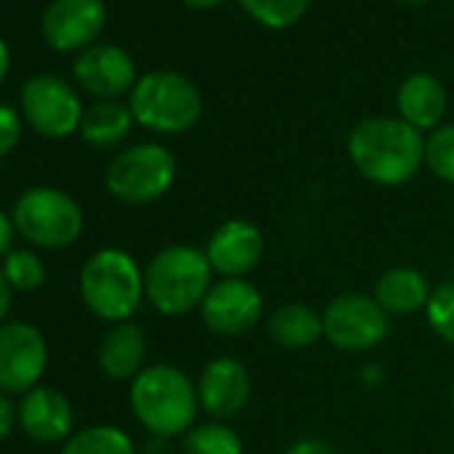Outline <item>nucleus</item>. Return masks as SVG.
Segmentation results:
<instances>
[{
    "label": "nucleus",
    "instance_id": "nucleus-10",
    "mask_svg": "<svg viewBox=\"0 0 454 454\" xmlns=\"http://www.w3.org/2000/svg\"><path fill=\"white\" fill-rule=\"evenodd\" d=\"M49 366V342L30 321L0 324V393L25 395L41 385Z\"/></svg>",
    "mask_w": 454,
    "mask_h": 454
},
{
    "label": "nucleus",
    "instance_id": "nucleus-4",
    "mask_svg": "<svg viewBox=\"0 0 454 454\" xmlns=\"http://www.w3.org/2000/svg\"><path fill=\"white\" fill-rule=\"evenodd\" d=\"M214 284V270L203 249L171 244L145 268V300L160 316L176 318L200 308Z\"/></svg>",
    "mask_w": 454,
    "mask_h": 454
},
{
    "label": "nucleus",
    "instance_id": "nucleus-30",
    "mask_svg": "<svg viewBox=\"0 0 454 454\" xmlns=\"http://www.w3.org/2000/svg\"><path fill=\"white\" fill-rule=\"evenodd\" d=\"M284 454H340V451L324 438H300Z\"/></svg>",
    "mask_w": 454,
    "mask_h": 454
},
{
    "label": "nucleus",
    "instance_id": "nucleus-23",
    "mask_svg": "<svg viewBox=\"0 0 454 454\" xmlns=\"http://www.w3.org/2000/svg\"><path fill=\"white\" fill-rule=\"evenodd\" d=\"M182 454H244L241 435L222 419L195 422L179 441Z\"/></svg>",
    "mask_w": 454,
    "mask_h": 454
},
{
    "label": "nucleus",
    "instance_id": "nucleus-18",
    "mask_svg": "<svg viewBox=\"0 0 454 454\" xmlns=\"http://www.w3.org/2000/svg\"><path fill=\"white\" fill-rule=\"evenodd\" d=\"M147 337L134 321L113 324L97 350V364L105 377L115 382L134 380L147 364Z\"/></svg>",
    "mask_w": 454,
    "mask_h": 454
},
{
    "label": "nucleus",
    "instance_id": "nucleus-19",
    "mask_svg": "<svg viewBox=\"0 0 454 454\" xmlns=\"http://www.w3.org/2000/svg\"><path fill=\"white\" fill-rule=\"evenodd\" d=\"M430 292L433 286L422 270L411 265H393L377 278L372 297L387 316H414L419 310L425 313Z\"/></svg>",
    "mask_w": 454,
    "mask_h": 454
},
{
    "label": "nucleus",
    "instance_id": "nucleus-28",
    "mask_svg": "<svg viewBox=\"0 0 454 454\" xmlns=\"http://www.w3.org/2000/svg\"><path fill=\"white\" fill-rule=\"evenodd\" d=\"M20 139H22V115L12 105L0 102V158L12 155Z\"/></svg>",
    "mask_w": 454,
    "mask_h": 454
},
{
    "label": "nucleus",
    "instance_id": "nucleus-14",
    "mask_svg": "<svg viewBox=\"0 0 454 454\" xmlns=\"http://www.w3.org/2000/svg\"><path fill=\"white\" fill-rule=\"evenodd\" d=\"M195 390L200 411H206L211 419L227 422L244 411L252 395V377L239 358L216 356L200 369Z\"/></svg>",
    "mask_w": 454,
    "mask_h": 454
},
{
    "label": "nucleus",
    "instance_id": "nucleus-15",
    "mask_svg": "<svg viewBox=\"0 0 454 454\" xmlns=\"http://www.w3.org/2000/svg\"><path fill=\"white\" fill-rule=\"evenodd\" d=\"M73 78L86 94L97 97V102L131 94L139 81L131 54L113 43H99L81 51L73 62Z\"/></svg>",
    "mask_w": 454,
    "mask_h": 454
},
{
    "label": "nucleus",
    "instance_id": "nucleus-25",
    "mask_svg": "<svg viewBox=\"0 0 454 454\" xmlns=\"http://www.w3.org/2000/svg\"><path fill=\"white\" fill-rule=\"evenodd\" d=\"M0 268L14 292H35L46 284V265L33 249H12Z\"/></svg>",
    "mask_w": 454,
    "mask_h": 454
},
{
    "label": "nucleus",
    "instance_id": "nucleus-20",
    "mask_svg": "<svg viewBox=\"0 0 454 454\" xmlns=\"http://www.w3.org/2000/svg\"><path fill=\"white\" fill-rule=\"evenodd\" d=\"M268 337L284 350H308L324 340V318L305 302H286L270 313Z\"/></svg>",
    "mask_w": 454,
    "mask_h": 454
},
{
    "label": "nucleus",
    "instance_id": "nucleus-31",
    "mask_svg": "<svg viewBox=\"0 0 454 454\" xmlns=\"http://www.w3.org/2000/svg\"><path fill=\"white\" fill-rule=\"evenodd\" d=\"M14 233H17V227H14L12 214H6L4 208H0V257H6L12 252Z\"/></svg>",
    "mask_w": 454,
    "mask_h": 454
},
{
    "label": "nucleus",
    "instance_id": "nucleus-37",
    "mask_svg": "<svg viewBox=\"0 0 454 454\" xmlns=\"http://www.w3.org/2000/svg\"><path fill=\"white\" fill-rule=\"evenodd\" d=\"M451 265H454V254H451Z\"/></svg>",
    "mask_w": 454,
    "mask_h": 454
},
{
    "label": "nucleus",
    "instance_id": "nucleus-34",
    "mask_svg": "<svg viewBox=\"0 0 454 454\" xmlns=\"http://www.w3.org/2000/svg\"><path fill=\"white\" fill-rule=\"evenodd\" d=\"M182 4L187 9H216V6L224 4V0H182Z\"/></svg>",
    "mask_w": 454,
    "mask_h": 454
},
{
    "label": "nucleus",
    "instance_id": "nucleus-33",
    "mask_svg": "<svg viewBox=\"0 0 454 454\" xmlns=\"http://www.w3.org/2000/svg\"><path fill=\"white\" fill-rule=\"evenodd\" d=\"M9 67H12V54H9V46H6V41L0 38V83L6 81V75H9Z\"/></svg>",
    "mask_w": 454,
    "mask_h": 454
},
{
    "label": "nucleus",
    "instance_id": "nucleus-5",
    "mask_svg": "<svg viewBox=\"0 0 454 454\" xmlns=\"http://www.w3.org/2000/svg\"><path fill=\"white\" fill-rule=\"evenodd\" d=\"M134 121L155 134H184L203 115L198 86L182 73L155 70L137 81L129 97Z\"/></svg>",
    "mask_w": 454,
    "mask_h": 454
},
{
    "label": "nucleus",
    "instance_id": "nucleus-13",
    "mask_svg": "<svg viewBox=\"0 0 454 454\" xmlns=\"http://www.w3.org/2000/svg\"><path fill=\"white\" fill-rule=\"evenodd\" d=\"M102 0H51L41 17V33L54 51H86L105 30Z\"/></svg>",
    "mask_w": 454,
    "mask_h": 454
},
{
    "label": "nucleus",
    "instance_id": "nucleus-7",
    "mask_svg": "<svg viewBox=\"0 0 454 454\" xmlns=\"http://www.w3.org/2000/svg\"><path fill=\"white\" fill-rule=\"evenodd\" d=\"M176 179V160L158 142H137L121 150L105 171L107 192L126 206H147L160 200Z\"/></svg>",
    "mask_w": 454,
    "mask_h": 454
},
{
    "label": "nucleus",
    "instance_id": "nucleus-16",
    "mask_svg": "<svg viewBox=\"0 0 454 454\" xmlns=\"http://www.w3.org/2000/svg\"><path fill=\"white\" fill-rule=\"evenodd\" d=\"M20 430L38 443H65L75 433V409L65 393L35 385L17 403Z\"/></svg>",
    "mask_w": 454,
    "mask_h": 454
},
{
    "label": "nucleus",
    "instance_id": "nucleus-9",
    "mask_svg": "<svg viewBox=\"0 0 454 454\" xmlns=\"http://www.w3.org/2000/svg\"><path fill=\"white\" fill-rule=\"evenodd\" d=\"M22 118L49 139H67L81 131L83 102L78 91L57 75H35L22 89Z\"/></svg>",
    "mask_w": 454,
    "mask_h": 454
},
{
    "label": "nucleus",
    "instance_id": "nucleus-8",
    "mask_svg": "<svg viewBox=\"0 0 454 454\" xmlns=\"http://www.w3.org/2000/svg\"><path fill=\"white\" fill-rule=\"evenodd\" d=\"M324 340L342 353H366L382 345L390 334V316L372 294H337L321 313Z\"/></svg>",
    "mask_w": 454,
    "mask_h": 454
},
{
    "label": "nucleus",
    "instance_id": "nucleus-17",
    "mask_svg": "<svg viewBox=\"0 0 454 454\" xmlns=\"http://www.w3.org/2000/svg\"><path fill=\"white\" fill-rule=\"evenodd\" d=\"M395 107H398L401 121H406L409 126L425 134L441 126L446 107H449V97H446L443 83L435 75L411 73L401 81L395 91Z\"/></svg>",
    "mask_w": 454,
    "mask_h": 454
},
{
    "label": "nucleus",
    "instance_id": "nucleus-35",
    "mask_svg": "<svg viewBox=\"0 0 454 454\" xmlns=\"http://www.w3.org/2000/svg\"><path fill=\"white\" fill-rule=\"evenodd\" d=\"M398 4H406V6H422V4H430V0H398Z\"/></svg>",
    "mask_w": 454,
    "mask_h": 454
},
{
    "label": "nucleus",
    "instance_id": "nucleus-12",
    "mask_svg": "<svg viewBox=\"0 0 454 454\" xmlns=\"http://www.w3.org/2000/svg\"><path fill=\"white\" fill-rule=\"evenodd\" d=\"M265 239L262 231L244 216H231L219 222L206 247L203 254L219 278H247L262 260Z\"/></svg>",
    "mask_w": 454,
    "mask_h": 454
},
{
    "label": "nucleus",
    "instance_id": "nucleus-11",
    "mask_svg": "<svg viewBox=\"0 0 454 454\" xmlns=\"http://www.w3.org/2000/svg\"><path fill=\"white\" fill-rule=\"evenodd\" d=\"M265 313V297L249 278H216L206 292L198 316L219 337H241L252 332Z\"/></svg>",
    "mask_w": 454,
    "mask_h": 454
},
{
    "label": "nucleus",
    "instance_id": "nucleus-21",
    "mask_svg": "<svg viewBox=\"0 0 454 454\" xmlns=\"http://www.w3.org/2000/svg\"><path fill=\"white\" fill-rule=\"evenodd\" d=\"M134 115L131 107L118 102V99H102L94 102L91 107H86L83 121H81V137L86 145L97 147V150H110L118 147L134 126Z\"/></svg>",
    "mask_w": 454,
    "mask_h": 454
},
{
    "label": "nucleus",
    "instance_id": "nucleus-27",
    "mask_svg": "<svg viewBox=\"0 0 454 454\" xmlns=\"http://www.w3.org/2000/svg\"><path fill=\"white\" fill-rule=\"evenodd\" d=\"M425 321L441 342L454 345V281L433 286L425 305Z\"/></svg>",
    "mask_w": 454,
    "mask_h": 454
},
{
    "label": "nucleus",
    "instance_id": "nucleus-3",
    "mask_svg": "<svg viewBox=\"0 0 454 454\" xmlns=\"http://www.w3.org/2000/svg\"><path fill=\"white\" fill-rule=\"evenodd\" d=\"M78 292L94 318L110 326L123 324L131 321L145 302V270L129 252L105 247L81 268Z\"/></svg>",
    "mask_w": 454,
    "mask_h": 454
},
{
    "label": "nucleus",
    "instance_id": "nucleus-6",
    "mask_svg": "<svg viewBox=\"0 0 454 454\" xmlns=\"http://www.w3.org/2000/svg\"><path fill=\"white\" fill-rule=\"evenodd\" d=\"M12 219L17 227V236H22L30 247L57 252L73 247L86 227V216L81 203L49 184H38L25 190L12 208Z\"/></svg>",
    "mask_w": 454,
    "mask_h": 454
},
{
    "label": "nucleus",
    "instance_id": "nucleus-32",
    "mask_svg": "<svg viewBox=\"0 0 454 454\" xmlns=\"http://www.w3.org/2000/svg\"><path fill=\"white\" fill-rule=\"evenodd\" d=\"M12 302H14V289H12V284L6 281V276H4V268H0V324H6V321H9Z\"/></svg>",
    "mask_w": 454,
    "mask_h": 454
},
{
    "label": "nucleus",
    "instance_id": "nucleus-2",
    "mask_svg": "<svg viewBox=\"0 0 454 454\" xmlns=\"http://www.w3.org/2000/svg\"><path fill=\"white\" fill-rule=\"evenodd\" d=\"M137 422L155 438H182L200 411L195 382L174 364L145 366L129 387Z\"/></svg>",
    "mask_w": 454,
    "mask_h": 454
},
{
    "label": "nucleus",
    "instance_id": "nucleus-29",
    "mask_svg": "<svg viewBox=\"0 0 454 454\" xmlns=\"http://www.w3.org/2000/svg\"><path fill=\"white\" fill-rule=\"evenodd\" d=\"M14 425H20L17 419V403L9 393H0V441H6L14 430Z\"/></svg>",
    "mask_w": 454,
    "mask_h": 454
},
{
    "label": "nucleus",
    "instance_id": "nucleus-26",
    "mask_svg": "<svg viewBox=\"0 0 454 454\" xmlns=\"http://www.w3.org/2000/svg\"><path fill=\"white\" fill-rule=\"evenodd\" d=\"M425 166L435 179L454 184V123H441L425 137Z\"/></svg>",
    "mask_w": 454,
    "mask_h": 454
},
{
    "label": "nucleus",
    "instance_id": "nucleus-22",
    "mask_svg": "<svg viewBox=\"0 0 454 454\" xmlns=\"http://www.w3.org/2000/svg\"><path fill=\"white\" fill-rule=\"evenodd\" d=\"M59 454H139L134 438L118 425H89L75 430Z\"/></svg>",
    "mask_w": 454,
    "mask_h": 454
},
{
    "label": "nucleus",
    "instance_id": "nucleus-1",
    "mask_svg": "<svg viewBox=\"0 0 454 454\" xmlns=\"http://www.w3.org/2000/svg\"><path fill=\"white\" fill-rule=\"evenodd\" d=\"M353 168L377 187H398L425 166V137L398 115H372L348 137Z\"/></svg>",
    "mask_w": 454,
    "mask_h": 454
},
{
    "label": "nucleus",
    "instance_id": "nucleus-24",
    "mask_svg": "<svg viewBox=\"0 0 454 454\" xmlns=\"http://www.w3.org/2000/svg\"><path fill=\"white\" fill-rule=\"evenodd\" d=\"M241 9L268 30L294 27L310 9V0H239Z\"/></svg>",
    "mask_w": 454,
    "mask_h": 454
},
{
    "label": "nucleus",
    "instance_id": "nucleus-36",
    "mask_svg": "<svg viewBox=\"0 0 454 454\" xmlns=\"http://www.w3.org/2000/svg\"><path fill=\"white\" fill-rule=\"evenodd\" d=\"M449 395H451V406H454V380H451V390H449Z\"/></svg>",
    "mask_w": 454,
    "mask_h": 454
}]
</instances>
